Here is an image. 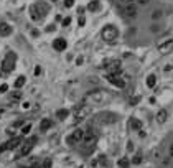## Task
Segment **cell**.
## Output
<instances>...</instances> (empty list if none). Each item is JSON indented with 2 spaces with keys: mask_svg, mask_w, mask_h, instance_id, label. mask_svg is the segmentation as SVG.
Masks as SVG:
<instances>
[{
  "mask_svg": "<svg viewBox=\"0 0 173 168\" xmlns=\"http://www.w3.org/2000/svg\"><path fill=\"white\" fill-rule=\"evenodd\" d=\"M129 166V160L127 158H121L119 160V168H127Z\"/></svg>",
  "mask_w": 173,
  "mask_h": 168,
  "instance_id": "83f0119b",
  "label": "cell"
},
{
  "mask_svg": "<svg viewBox=\"0 0 173 168\" xmlns=\"http://www.w3.org/2000/svg\"><path fill=\"white\" fill-rule=\"evenodd\" d=\"M84 23H86V20H84V17H79V25H81V27H83V25H84Z\"/></svg>",
  "mask_w": 173,
  "mask_h": 168,
  "instance_id": "74e56055",
  "label": "cell"
},
{
  "mask_svg": "<svg viewBox=\"0 0 173 168\" xmlns=\"http://www.w3.org/2000/svg\"><path fill=\"white\" fill-rule=\"evenodd\" d=\"M173 50V38H170V40H165V41H162V43H158V51L160 53H170Z\"/></svg>",
  "mask_w": 173,
  "mask_h": 168,
  "instance_id": "4fadbf2b",
  "label": "cell"
},
{
  "mask_svg": "<svg viewBox=\"0 0 173 168\" xmlns=\"http://www.w3.org/2000/svg\"><path fill=\"white\" fill-rule=\"evenodd\" d=\"M160 18H163V10L162 8H157V10L152 12V20H160Z\"/></svg>",
  "mask_w": 173,
  "mask_h": 168,
  "instance_id": "603a6c76",
  "label": "cell"
},
{
  "mask_svg": "<svg viewBox=\"0 0 173 168\" xmlns=\"http://www.w3.org/2000/svg\"><path fill=\"white\" fill-rule=\"evenodd\" d=\"M99 8H101L99 0H93V2H89V3H88V10H89V12H97Z\"/></svg>",
  "mask_w": 173,
  "mask_h": 168,
  "instance_id": "d6986e66",
  "label": "cell"
},
{
  "mask_svg": "<svg viewBox=\"0 0 173 168\" xmlns=\"http://www.w3.org/2000/svg\"><path fill=\"white\" fill-rule=\"evenodd\" d=\"M66 46H68V43H66L64 38H56V40L53 41V48H55L56 51H64Z\"/></svg>",
  "mask_w": 173,
  "mask_h": 168,
  "instance_id": "9a60e30c",
  "label": "cell"
},
{
  "mask_svg": "<svg viewBox=\"0 0 173 168\" xmlns=\"http://www.w3.org/2000/svg\"><path fill=\"white\" fill-rule=\"evenodd\" d=\"M30 130H31V125H30V124L23 125V129H22V135H28V133H30Z\"/></svg>",
  "mask_w": 173,
  "mask_h": 168,
  "instance_id": "f1b7e54d",
  "label": "cell"
},
{
  "mask_svg": "<svg viewBox=\"0 0 173 168\" xmlns=\"http://www.w3.org/2000/svg\"><path fill=\"white\" fill-rule=\"evenodd\" d=\"M96 119H97V122H101V124H112V122L117 121V116H114V114H110V112H102Z\"/></svg>",
  "mask_w": 173,
  "mask_h": 168,
  "instance_id": "8fae6325",
  "label": "cell"
},
{
  "mask_svg": "<svg viewBox=\"0 0 173 168\" xmlns=\"http://www.w3.org/2000/svg\"><path fill=\"white\" fill-rule=\"evenodd\" d=\"M155 84H157V76L155 74H148L147 76V86L148 88H155Z\"/></svg>",
  "mask_w": 173,
  "mask_h": 168,
  "instance_id": "ffe728a7",
  "label": "cell"
},
{
  "mask_svg": "<svg viewBox=\"0 0 173 168\" xmlns=\"http://www.w3.org/2000/svg\"><path fill=\"white\" fill-rule=\"evenodd\" d=\"M68 116H69V112H68L66 109H60V110L56 112V117L60 119V121H63V119H66Z\"/></svg>",
  "mask_w": 173,
  "mask_h": 168,
  "instance_id": "cb8c5ba5",
  "label": "cell"
},
{
  "mask_svg": "<svg viewBox=\"0 0 173 168\" xmlns=\"http://www.w3.org/2000/svg\"><path fill=\"white\" fill-rule=\"evenodd\" d=\"M15 59H17V56L13 55V53L5 56V59L2 61V71L3 73H12V71L15 69Z\"/></svg>",
  "mask_w": 173,
  "mask_h": 168,
  "instance_id": "5b68a950",
  "label": "cell"
},
{
  "mask_svg": "<svg viewBox=\"0 0 173 168\" xmlns=\"http://www.w3.org/2000/svg\"><path fill=\"white\" fill-rule=\"evenodd\" d=\"M158 30H160V28H158V25H153V27H152V31H158Z\"/></svg>",
  "mask_w": 173,
  "mask_h": 168,
  "instance_id": "ab89813d",
  "label": "cell"
},
{
  "mask_svg": "<svg viewBox=\"0 0 173 168\" xmlns=\"http://www.w3.org/2000/svg\"><path fill=\"white\" fill-rule=\"evenodd\" d=\"M167 117H168V114H167L165 109H160V110L157 112V116H155V119H157L158 124H165V122H167Z\"/></svg>",
  "mask_w": 173,
  "mask_h": 168,
  "instance_id": "2e32d148",
  "label": "cell"
},
{
  "mask_svg": "<svg viewBox=\"0 0 173 168\" xmlns=\"http://www.w3.org/2000/svg\"><path fill=\"white\" fill-rule=\"evenodd\" d=\"M22 138L20 137H13V138H10L8 142H5V143H2L0 145V152H5V150H15L17 147H20L22 145Z\"/></svg>",
  "mask_w": 173,
  "mask_h": 168,
  "instance_id": "8992f818",
  "label": "cell"
},
{
  "mask_svg": "<svg viewBox=\"0 0 173 168\" xmlns=\"http://www.w3.org/2000/svg\"><path fill=\"white\" fill-rule=\"evenodd\" d=\"M50 127H51V121H50V119H43V121H41V124H40V129H41V132H46Z\"/></svg>",
  "mask_w": 173,
  "mask_h": 168,
  "instance_id": "44dd1931",
  "label": "cell"
},
{
  "mask_svg": "<svg viewBox=\"0 0 173 168\" xmlns=\"http://www.w3.org/2000/svg\"><path fill=\"white\" fill-rule=\"evenodd\" d=\"M22 168H30V166H22Z\"/></svg>",
  "mask_w": 173,
  "mask_h": 168,
  "instance_id": "b9f144b4",
  "label": "cell"
},
{
  "mask_svg": "<svg viewBox=\"0 0 173 168\" xmlns=\"http://www.w3.org/2000/svg\"><path fill=\"white\" fill-rule=\"evenodd\" d=\"M86 100H88V102H93V104H104V102H107V100H110V94L104 89L93 91V92H89L86 96Z\"/></svg>",
  "mask_w": 173,
  "mask_h": 168,
  "instance_id": "6da1fadb",
  "label": "cell"
},
{
  "mask_svg": "<svg viewBox=\"0 0 173 168\" xmlns=\"http://www.w3.org/2000/svg\"><path fill=\"white\" fill-rule=\"evenodd\" d=\"M88 116H89V107L88 105H79V107L74 110V122L84 121Z\"/></svg>",
  "mask_w": 173,
  "mask_h": 168,
  "instance_id": "ba28073f",
  "label": "cell"
},
{
  "mask_svg": "<svg viewBox=\"0 0 173 168\" xmlns=\"http://www.w3.org/2000/svg\"><path fill=\"white\" fill-rule=\"evenodd\" d=\"M56 28H55V25H50V27H46V31H55Z\"/></svg>",
  "mask_w": 173,
  "mask_h": 168,
  "instance_id": "8d00e7d4",
  "label": "cell"
},
{
  "mask_svg": "<svg viewBox=\"0 0 173 168\" xmlns=\"http://www.w3.org/2000/svg\"><path fill=\"white\" fill-rule=\"evenodd\" d=\"M160 166L162 168H173L171 166V158L170 157H162L160 158Z\"/></svg>",
  "mask_w": 173,
  "mask_h": 168,
  "instance_id": "ac0fdd59",
  "label": "cell"
},
{
  "mask_svg": "<svg viewBox=\"0 0 173 168\" xmlns=\"http://www.w3.org/2000/svg\"><path fill=\"white\" fill-rule=\"evenodd\" d=\"M10 33H12V27L8 25V23H5V22L0 23V35L7 36V35H10Z\"/></svg>",
  "mask_w": 173,
  "mask_h": 168,
  "instance_id": "e0dca14e",
  "label": "cell"
},
{
  "mask_svg": "<svg viewBox=\"0 0 173 168\" xmlns=\"http://www.w3.org/2000/svg\"><path fill=\"white\" fill-rule=\"evenodd\" d=\"M137 102H140V96H135V97L130 99V105H135Z\"/></svg>",
  "mask_w": 173,
  "mask_h": 168,
  "instance_id": "1f68e13d",
  "label": "cell"
},
{
  "mask_svg": "<svg viewBox=\"0 0 173 168\" xmlns=\"http://www.w3.org/2000/svg\"><path fill=\"white\" fill-rule=\"evenodd\" d=\"M69 23H71V18H69V17H68V18H64V20H63V25H64V27H68Z\"/></svg>",
  "mask_w": 173,
  "mask_h": 168,
  "instance_id": "e575fe53",
  "label": "cell"
},
{
  "mask_svg": "<svg viewBox=\"0 0 173 168\" xmlns=\"http://www.w3.org/2000/svg\"><path fill=\"white\" fill-rule=\"evenodd\" d=\"M101 35H102V40H104V41L112 43V41L117 40V36H119V30H117L115 27H112V25H105Z\"/></svg>",
  "mask_w": 173,
  "mask_h": 168,
  "instance_id": "277c9868",
  "label": "cell"
},
{
  "mask_svg": "<svg viewBox=\"0 0 173 168\" xmlns=\"http://www.w3.org/2000/svg\"><path fill=\"white\" fill-rule=\"evenodd\" d=\"M7 89H8V86H7V84H2V86H0V92H5Z\"/></svg>",
  "mask_w": 173,
  "mask_h": 168,
  "instance_id": "d590c367",
  "label": "cell"
},
{
  "mask_svg": "<svg viewBox=\"0 0 173 168\" xmlns=\"http://www.w3.org/2000/svg\"><path fill=\"white\" fill-rule=\"evenodd\" d=\"M132 163H134V165H138V163H142V153H137V155L132 158Z\"/></svg>",
  "mask_w": 173,
  "mask_h": 168,
  "instance_id": "4316f807",
  "label": "cell"
},
{
  "mask_svg": "<svg viewBox=\"0 0 173 168\" xmlns=\"http://www.w3.org/2000/svg\"><path fill=\"white\" fill-rule=\"evenodd\" d=\"M46 13H48V8H46L45 3H41V2H40V3H35V5L30 7V15H31V18H33L35 22L43 20Z\"/></svg>",
  "mask_w": 173,
  "mask_h": 168,
  "instance_id": "7a4b0ae2",
  "label": "cell"
},
{
  "mask_svg": "<svg viewBox=\"0 0 173 168\" xmlns=\"http://www.w3.org/2000/svg\"><path fill=\"white\" fill-rule=\"evenodd\" d=\"M41 168H51V160H50V158H48V160H45V162H43Z\"/></svg>",
  "mask_w": 173,
  "mask_h": 168,
  "instance_id": "d6a6232c",
  "label": "cell"
},
{
  "mask_svg": "<svg viewBox=\"0 0 173 168\" xmlns=\"http://www.w3.org/2000/svg\"><path fill=\"white\" fill-rule=\"evenodd\" d=\"M25 83H27V78H25V76H18L17 81H15V88L20 89V88H23V86H25Z\"/></svg>",
  "mask_w": 173,
  "mask_h": 168,
  "instance_id": "7402d4cb",
  "label": "cell"
},
{
  "mask_svg": "<svg viewBox=\"0 0 173 168\" xmlns=\"http://www.w3.org/2000/svg\"><path fill=\"white\" fill-rule=\"evenodd\" d=\"M107 81L112 86H115V88H124V86H126V81H124L122 78H119L117 74H107Z\"/></svg>",
  "mask_w": 173,
  "mask_h": 168,
  "instance_id": "7c38bea8",
  "label": "cell"
},
{
  "mask_svg": "<svg viewBox=\"0 0 173 168\" xmlns=\"http://www.w3.org/2000/svg\"><path fill=\"white\" fill-rule=\"evenodd\" d=\"M122 2H126V3H127V5H129V3H132V2H134V0H122Z\"/></svg>",
  "mask_w": 173,
  "mask_h": 168,
  "instance_id": "60d3db41",
  "label": "cell"
},
{
  "mask_svg": "<svg viewBox=\"0 0 173 168\" xmlns=\"http://www.w3.org/2000/svg\"><path fill=\"white\" fill-rule=\"evenodd\" d=\"M137 7L134 5V3H129V5H126V8H124V15H126L127 18H135L137 17Z\"/></svg>",
  "mask_w": 173,
  "mask_h": 168,
  "instance_id": "5bb4252c",
  "label": "cell"
},
{
  "mask_svg": "<svg viewBox=\"0 0 173 168\" xmlns=\"http://www.w3.org/2000/svg\"><path fill=\"white\" fill-rule=\"evenodd\" d=\"M83 137H84V130L83 129H74V132L68 137V143H78V142H83Z\"/></svg>",
  "mask_w": 173,
  "mask_h": 168,
  "instance_id": "30bf717a",
  "label": "cell"
},
{
  "mask_svg": "<svg viewBox=\"0 0 173 168\" xmlns=\"http://www.w3.org/2000/svg\"><path fill=\"white\" fill-rule=\"evenodd\" d=\"M83 142H84V145L88 147V150H86V152L89 153V152L94 148L96 142H97V133H96V132L93 130V129L86 130V132H84V137H83ZM86 152H84V153H86Z\"/></svg>",
  "mask_w": 173,
  "mask_h": 168,
  "instance_id": "3957f363",
  "label": "cell"
},
{
  "mask_svg": "<svg viewBox=\"0 0 173 168\" xmlns=\"http://www.w3.org/2000/svg\"><path fill=\"white\" fill-rule=\"evenodd\" d=\"M152 157L155 158V160H160V148H155V150L152 152Z\"/></svg>",
  "mask_w": 173,
  "mask_h": 168,
  "instance_id": "f546056e",
  "label": "cell"
},
{
  "mask_svg": "<svg viewBox=\"0 0 173 168\" xmlns=\"http://www.w3.org/2000/svg\"><path fill=\"white\" fill-rule=\"evenodd\" d=\"M74 5V0H64V7H73Z\"/></svg>",
  "mask_w": 173,
  "mask_h": 168,
  "instance_id": "836d02e7",
  "label": "cell"
},
{
  "mask_svg": "<svg viewBox=\"0 0 173 168\" xmlns=\"http://www.w3.org/2000/svg\"><path fill=\"white\" fill-rule=\"evenodd\" d=\"M167 157H170L171 160H173V143H170V145H168V152H167Z\"/></svg>",
  "mask_w": 173,
  "mask_h": 168,
  "instance_id": "4dcf8cb0",
  "label": "cell"
},
{
  "mask_svg": "<svg viewBox=\"0 0 173 168\" xmlns=\"http://www.w3.org/2000/svg\"><path fill=\"white\" fill-rule=\"evenodd\" d=\"M36 142V138H31V140H28L25 143H22V147H20V150H18V155L17 158H22V157H27L28 153L31 152V148H33V143Z\"/></svg>",
  "mask_w": 173,
  "mask_h": 168,
  "instance_id": "9c48e42d",
  "label": "cell"
},
{
  "mask_svg": "<svg viewBox=\"0 0 173 168\" xmlns=\"http://www.w3.org/2000/svg\"><path fill=\"white\" fill-rule=\"evenodd\" d=\"M130 127H132V129H138V130H140L142 122L138 121V119H130Z\"/></svg>",
  "mask_w": 173,
  "mask_h": 168,
  "instance_id": "d4e9b609",
  "label": "cell"
},
{
  "mask_svg": "<svg viewBox=\"0 0 173 168\" xmlns=\"http://www.w3.org/2000/svg\"><path fill=\"white\" fill-rule=\"evenodd\" d=\"M10 99L13 100V102L20 100V99H22V92H20V91H15V92H12V94H10Z\"/></svg>",
  "mask_w": 173,
  "mask_h": 168,
  "instance_id": "484cf974",
  "label": "cell"
},
{
  "mask_svg": "<svg viewBox=\"0 0 173 168\" xmlns=\"http://www.w3.org/2000/svg\"><path fill=\"white\" fill-rule=\"evenodd\" d=\"M53 2H58V0H53Z\"/></svg>",
  "mask_w": 173,
  "mask_h": 168,
  "instance_id": "7bdbcfd3",
  "label": "cell"
},
{
  "mask_svg": "<svg viewBox=\"0 0 173 168\" xmlns=\"http://www.w3.org/2000/svg\"><path fill=\"white\" fill-rule=\"evenodd\" d=\"M104 68L109 69V74H119L122 71V63L119 59H112V61L104 63Z\"/></svg>",
  "mask_w": 173,
  "mask_h": 168,
  "instance_id": "52a82bcc",
  "label": "cell"
},
{
  "mask_svg": "<svg viewBox=\"0 0 173 168\" xmlns=\"http://www.w3.org/2000/svg\"><path fill=\"white\" fill-rule=\"evenodd\" d=\"M137 2L140 3V5H147V3H148V0H137Z\"/></svg>",
  "mask_w": 173,
  "mask_h": 168,
  "instance_id": "f35d334b",
  "label": "cell"
}]
</instances>
